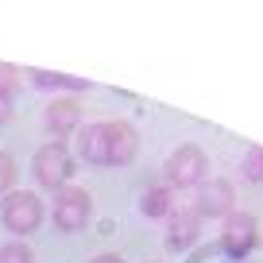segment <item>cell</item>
I'll list each match as a JSON object with an SVG mask.
<instances>
[{"instance_id": "9a60e30c", "label": "cell", "mask_w": 263, "mask_h": 263, "mask_svg": "<svg viewBox=\"0 0 263 263\" xmlns=\"http://www.w3.org/2000/svg\"><path fill=\"white\" fill-rule=\"evenodd\" d=\"M12 182H16V159L8 151H0V197L12 194Z\"/></svg>"}, {"instance_id": "7c38bea8", "label": "cell", "mask_w": 263, "mask_h": 263, "mask_svg": "<svg viewBox=\"0 0 263 263\" xmlns=\"http://www.w3.org/2000/svg\"><path fill=\"white\" fill-rule=\"evenodd\" d=\"M140 213L143 217H171V190L166 186H155L140 197Z\"/></svg>"}, {"instance_id": "2e32d148", "label": "cell", "mask_w": 263, "mask_h": 263, "mask_svg": "<svg viewBox=\"0 0 263 263\" xmlns=\"http://www.w3.org/2000/svg\"><path fill=\"white\" fill-rule=\"evenodd\" d=\"M16 66H8V62H0V93H8L12 97V89H16Z\"/></svg>"}, {"instance_id": "5bb4252c", "label": "cell", "mask_w": 263, "mask_h": 263, "mask_svg": "<svg viewBox=\"0 0 263 263\" xmlns=\"http://www.w3.org/2000/svg\"><path fill=\"white\" fill-rule=\"evenodd\" d=\"M240 174L248 182H263V147H248L244 163H240Z\"/></svg>"}, {"instance_id": "277c9868", "label": "cell", "mask_w": 263, "mask_h": 263, "mask_svg": "<svg viewBox=\"0 0 263 263\" xmlns=\"http://www.w3.org/2000/svg\"><path fill=\"white\" fill-rule=\"evenodd\" d=\"M50 217H54V229L62 232H82L93 217V197L85 194L82 186H62L54 194V205H50Z\"/></svg>"}, {"instance_id": "6da1fadb", "label": "cell", "mask_w": 263, "mask_h": 263, "mask_svg": "<svg viewBox=\"0 0 263 263\" xmlns=\"http://www.w3.org/2000/svg\"><path fill=\"white\" fill-rule=\"evenodd\" d=\"M163 174H166V190H197L209 178V159L197 143H178L166 159Z\"/></svg>"}, {"instance_id": "9c48e42d", "label": "cell", "mask_w": 263, "mask_h": 263, "mask_svg": "<svg viewBox=\"0 0 263 263\" xmlns=\"http://www.w3.org/2000/svg\"><path fill=\"white\" fill-rule=\"evenodd\" d=\"M78 155L89 166H108V120L78 128Z\"/></svg>"}, {"instance_id": "3957f363", "label": "cell", "mask_w": 263, "mask_h": 263, "mask_svg": "<svg viewBox=\"0 0 263 263\" xmlns=\"http://www.w3.org/2000/svg\"><path fill=\"white\" fill-rule=\"evenodd\" d=\"M31 171H35V182H39L43 190H54V194H58L62 186H70V174H74V155H70V147H66V143L50 140V143H43V147L35 151Z\"/></svg>"}, {"instance_id": "30bf717a", "label": "cell", "mask_w": 263, "mask_h": 263, "mask_svg": "<svg viewBox=\"0 0 263 263\" xmlns=\"http://www.w3.org/2000/svg\"><path fill=\"white\" fill-rule=\"evenodd\" d=\"M140 151V136L128 120H108V166H128Z\"/></svg>"}, {"instance_id": "ac0fdd59", "label": "cell", "mask_w": 263, "mask_h": 263, "mask_svg": "<svg viewBox=\"0 0 263 263\" xmlns=\"http://www.w3.org/2000/svg\"><path fill=\"white\" fill-rule=\"evenodd\" d=\"M89 263H124V259H120L116 252H101V255H93Z\"/></svg>"}, {"instance_id": "e0dca14e", "label": "cell", "mask_w": 263, "mask_h": 263, "mask_svg": "<svg viewBox=\"0 0 263 263\" xmlns=\"http://www.w3.org/2000/svg\"><path fill=\"white\" fill-rule=\"evenodd\" d=\"M8 116H12V97H8V93H0V124L8 120Z\"/></svg>"}, {"instance_id": "52a82bcc", "label": "cell", "mask_w": 263, "mask_h": 263, "mask_svg": "<svg viewBox=\"0 0 263 263\" xmlns=\"http://www.w3.org/2000/svg\"><path fill=\"white\" fill-rule=\"evenodd\" d=\"M78 120H82V105H78L74 97H54L47 108H43V124H47V132L58 143L78 128Z\"/></svg>"}, {"instance_id": "4fadbf2b", "label": "cell", "mask_w": 263, "mask_h": 263, "mask_svg": "<svg viewBox=\"0 0 263 263\" xmlns=\"http://www.w3.org/2000/svg\"><path fill=\"white\" fill-rule=\"evenodd\" d=\"M0 263H35V252L24 240H8V244H0Z\"/></svg>"}, {"instance_id": "8fae6325", "label": "cell", "mask_w": 263, "mask_h": 263, "mask_svg": "<svg viewBox=\"0 0 263 263\" xmlns=\"http://www.w3.org/2000/svg\"><path fill=\"white\" fill-rule=\"evenodd\" d=\"M31 85L39 89H89V78H74V74H54V70H31Z\"/></svg>"}, {"instance_id": "7a4b0ae2", "label": "cell", "mask_w": 263, "mask_h": 263, "mask_svg": "<svg viewBox=\"0 0 263 263\" xmlns=\"http://www.w3.org/2000/svg\"><path fill=\"white\" fill-rule=\"evenodd\" d=\"M0 224L12 232V236H31L43 224V201L31 190H12V194L0 197Z\"/></svg>"}, {"instance_id": "ba28073f", "label": "cell", "mask_w": 263, "mask_h": 263, "mask_svg": "<svg viewBox=\"0 0 263 263\" xmlns=\"http://www.w3.org/2000/svg\"><path fill=\"white\" fill-rule=\"evenodd\" d=\"M197 236H201V217L194 209H171V217H166V248L186 252L190 244H197Z\"/></svg>"}, {"instance_id": "8992f818", "label": "cell", "mask_w": 263, "mask_h": 263, "mask_svg": "<svg viewBox=\"0 0 263 263\" xmlns=\"http://www.w3.org/2000/svg\"><path fill=\"white\" fill-rule=\"evenodd\" d=\"M221 248L232 255V259H244V255L255 248V217L252 213H236V209H232V213L224 217Z\"/></svg>"}, {"instance_id": "5b68a950", "label": "cell", "mask_w": 263, "mask_h": 263, "mask_svg": "<svg viewBox=\"0 0 263 263\" xmlns=\"http://www.w3.org/2000/svg\"><path fill=\"white\" fill-rule=\"evenodd\" d=\"M232 205H236V190H232L229 178H205L201 186H197V197H194V213L205 221V217H213V221H221V217L232 213Z\"/></svg>"}]
</instances>
